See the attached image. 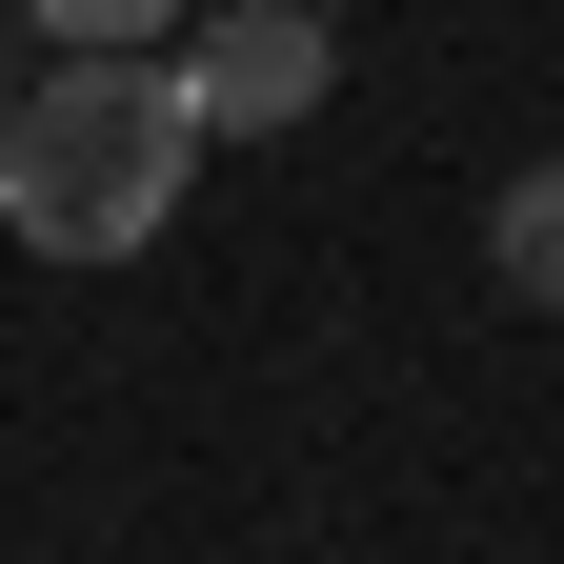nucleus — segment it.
<instances>
[{
    "label": "nucleus",
    "mask_w": 564,
    "mask_h": 564,
    "mask_svg": "<svg viewBox=\"0 0 564 564\" xmlns=\"http://www.w3.org/2000/svg\"><path fill=\"white\" fill-rule=\"evenodd\" d=\"M0 121H21V82H0Z\"/></svg>",
    "instance_id": "6"
},
{
    "label": "nucleus",
    "mask_w": 564,
    "mask_h": 564,
    "mask_svg": "<svg viewBox=\"0 0 564 564\" xmlns=\"http://www.w3.org/2000/svg\"><path fill=\"white\" fill-rule=\"evenodd\" d=\"M323 82H343V21H303V0H223V21H182V101H202V141L323 121Z\"/></svg>",
    "instance_id": "2"
},
{
    "label": "nucleus",
    "mask_w": 564,
    "mask_h": 564,
    "mask_svg": "<svg viewBox=\"0 0 564 564\" xmlns=\"http://www.w3.org/2000/svg\"><path fill=\"white\" fill-rule=\"evenodd\" d=\"M182 182H202L182 41H162V61H82V41H61V82H21V121H0V223H21L41 262H121V242H162Z\"/></svg>",
    "instance_id": "1"
},
{
    "label": "nucleus",
    "mask_w": 564,
    "mask_h": 564,
    "mask_svg": "<svg viewBox=\"0 0 564 564\" xmlns=\"http://www.w3.org/2000/svg\"><path fill=\"white\" fill-rule=\"evenodd\" d=\"M303 21H343V0H303Z\"/></svg>",
    "instance_id": "5"
},
{
    "label": "nucleus",
    "mask_w": 564,
    "mask_h": 564,
    "mask_svg": "<svg viewBox=\"0 0 564 564\" xmlns=\"http://www.w3.org/2000/svg\"><path fill=\"white\" fill-rule=\"evenodd\" d=\"M484 262H505V303H544V323H564V162H524L505 202H484Z\"/></svg>",
    "instance_id": "3"
},
{
    "label": "nucleus",
    "mask_w": 564,
    "mask_h": 564,
    "mask_svg": "<svg viewBox=\"0 0 564 564\" xmlns=\"http://www.w3.org/2000/svg\"><path fill=\"white\" fill-rule=\"evenodd\" d=\"M41 21H61V41H82V61H162V41L202 21V0H41Z\"/></svg>",
    "instance_id": "4"
}]
</instances>
